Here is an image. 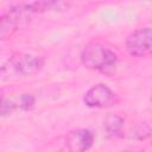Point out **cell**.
<instances>
[{"label":"cell","instance_id":"cell-1","mask_svg":"<svg viewBox=\"0 0 152 152\" xmlns=\"http://www.w3.org/2000/svg\"><path fill=\"white\" fill-rule=\"evenodd\" d=\"M44 66V59L39 56L25 52L12 53L0 65L1 80H17L32 76L39 72Z\"/></svg>","mask_w":152,"mask_h":152},{"label":"cell","instance_id":"cell-2","mask_svg":"<svg viewBox=\"0 0 152 152\" xmlns=\"http://www.w3.org/2000/svg\"><path fill=\"white\" fill-rule=\"evenodd\" d=\"M37 14L33 2H21L11 6L0 14V40L12 37L17 31L28 25L33 15Z\"/></svg>","mask_w":152,"mask_h":152},{"label":"cell","instance_id":"cell-3","mask_svg":"<svg viewBox=\"0 0 152 152\" xmlns=\"http://www.w3.org/2000/svg\"><path fill=\"white\" fill-rule=\"evenodd\" d=\"M80 58L87 69L104 74L113 72L118 63V56L113 50L95 42L89 43L83 48Z\"/></svg>","mask_w":152,"mask_h":152},{"label":"cell","instance_id":"cell-4","mask_svg":"<svg viewBox=\"0 0 152 152\" xmlns=\"http://www.w3.org/2000/svg\"><path fill=\"white\" fill-rule=\"evenodd\" d=\"M126 50L133 57H146L152 51V31L150 26L135 30L126 39Z\"/></svg>","mask_w":152,"mask_h":152},{"label":"cell","instance_id":"cell-5","mask_svg":"<svg viewBox=\"0 0 152 152\" xmlns=\"http://www.w3.org/2000/svg\"><path fill=\"white\" fill-rule=\"evenodd\" d=\"M118 101L116 94L106 84L97 83L89 88L84 96L83 102L90 108H107L115 104Z\"/></svg>","mask_w":152,"mask_h":152},{"label":"cell","instance_id":"cell-6","mask_svg":"<svg viewBox=\"0 0 152 152\" xmlns=\"http://www.w3.org/2000/svg\"><path fill=\"white\" fill-rule=\"evenodd\" d=\"M94 144V133L88 128H77L65 135V146L69 152H87Z\"/></svg>","mask_w":152,"mask_h":152},{"label":"cell","instance_id":"cell-7","mask_svg":"<svg viewBox=\"0 0 152 152\" xmlns=\"http://www.w3.org/2000/svg\"><path fill=\"white\" fill-rule=\"evenodd\" d=\"M124 118L119 114H108L103 121V128L108 138L116 139L124 135Z\"/></svg>","mask_w":152,"mask_h":152},{"label":"cell","instance_id":"cell-8","mask_svg":"<svg viewBox=\"0 0 152 152\" xmlns=\"http://www.w3.org/2000/svg\"><path fill=\"white\" fill-rule=\"evenodd\" d=\"M129 135H131V138H133L135 140H145V139L150 138V135H151V125H150V122L148 121H142V122L135 124L131 128Z\"/></svg>","mask_w":152,"mask_h":152},{"label":"cell","instance_id":"cell-9","mask_svg":"<svg viewBox=\"0 0 152 152\" xmlns=\"http://www.w3.org/2000/svg\"><path fill=\"white\" fill-rule=\"evenodd\" d=\"M34 103V99L28 95V94H24L20 96V107L24 109H28L32 107V104Z\"/></svg>","mask_w":152,"mask_h":152},{"label":"cell","instance_id":"cell-10","mask_svg":"<svg viewBox=\"0 0 152 152\" xmlns=\"http://www.w3.org/2000/svg\"><path fill=\"white\" fill-rule=\"evenodd\" d=\"M121 152H132V151H121Z\"/></svg>","mask_w":152,"mask_h":152},{"label":"cell","instance_id":"cell-11","mask_svg":"<svg viewBox=\"0 0 152 152\" xmlns=\"http://www.w3.org/2000/svg\"><path fill=\"white\" fill-rule=\"evenodd\" d=\"M1 99H2V95H1V93H0V100H1Z\"/></svg>","mask_w":152,"mask_h":152}]
</instances>
